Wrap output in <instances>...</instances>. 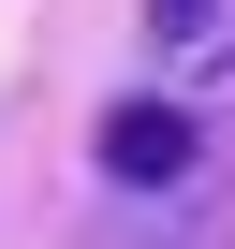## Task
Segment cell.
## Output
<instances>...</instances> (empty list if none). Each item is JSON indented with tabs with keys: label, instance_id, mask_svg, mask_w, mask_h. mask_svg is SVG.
<instances>
[{
	"label": "cell",
	"instance_id": "cell-2",
	"mask_svg": "<svg viewBox=\"0 0 235 249\" xmlns=\"http://www.w3.org/2000/svg\"><path fill=\"white\" fill-rule=\"evenodd\" d=\"M147 59L206 132H235V0H147Z\"/></svg>",
	"mask_w": 235,
	"mask_h": 249
},
{
	"label": "cell",
	"instance_id": "cell-1",
	"mask_svg": "<svg viewBox=\"0 0 235 249\" xmlns=\"http://www.w3.org/2000/svg\"><path fill=\"white\" fill-rule=\"evenodd\" d=\"M88 161H103V191H133V205H176V191L220 161V132H206L176 88H118V103H103V132H88Z\"/></svg>",
	"mask_w": 235,
	"mask_h": 249
}]
</instances>
